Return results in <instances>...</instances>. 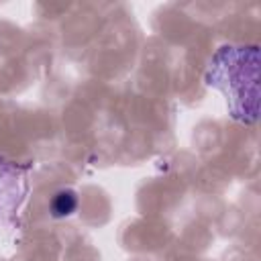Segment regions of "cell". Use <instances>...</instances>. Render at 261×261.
Listing matches in <instances>:
<instances>
[{"mask_svg":"<svg viewBox=\"0 0 261 261\" xmlns=\"http://www.w3.org/2000/svg\"><path fill=\"white\" fill-rule=\"evenodd\" d=\"M49 210H51V216H53V218L71 216V214L77 210V196H75V192H73V190H59V192L51 198Z\"/></svg>","mask_w":261,"mask_h":261,"instance_id":"obj_1","label":"cell"}]
</instances>
